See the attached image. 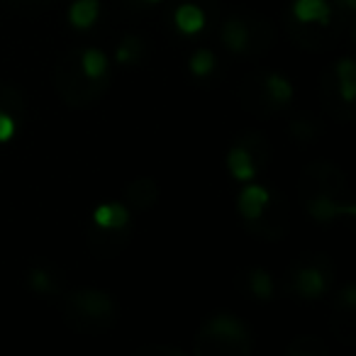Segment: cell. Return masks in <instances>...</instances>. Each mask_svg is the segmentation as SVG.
<instances>
[{"instance_id": "cell-1", "label": "cell", "mask_w": 356, "mask_h": 356, "mask_svg": "<svg viewBox=\"0 0 356 356\" xmlns=\"http://www.w3.org/2000/svg\"><path fill=\"white\" fill-rule=\"evenodd\" d=\"M61 315L64 322L79 334H103L118 320L113 298L98 288L61 291Z\"/></svg>"}, {"instance_id": "cell-2", "label": "cell", "mask_w": 356, "mask_h": 356, "mask_svg": "<svg viewBox=\"0 0 356 356\" xmlns=\"http://www.w3.org/2000/svg\"><path fill=\"white\" fill-rule=\"evenodd\" d=\"M54 88L69 108H90L110 90V76L90 79L81 66V47L64 51L54 66Z\"/></svg>"}, {"instance_id": "cell-3", "label": "cell", "mask_w": 356, "mask_h": 356, "mask_svg": "<svg viewBox=\"0 0 356 356\" xmlns=\"http://www.w3.org/2000/svg\"><path fill=\"white\" fill-rule=\"evenodd\" d=\"M254 337L249 327L234 315H215L200 325L193 337L195 356H249Z\"/></svg>"}, {"instance_id": "cell-4", "label": "cell", "mask_w": 356, "mask_h": 356, "mask_svg": "<svg viewBox=\"0 0 356 356\" xmlns=\"http://www.w3.org/2000/svg\"><path fill=\"white\" fill-rule=\"evenodd\" d=\"M276 27L264 15H257L252 10H239L229 15L220 27V40L225 49L232 54H254L261 56L271 49Z\"/></svg>"}, {"instance_id": "cell-5", "label": "cell", "mask_w": 356, "mask_h": 356, "mask_svg": "<svg viewBox=\"0 0 356 356\" xmlns=\"http://www.w3.org/2000/svg\"><path fill=\"white\" fill-rule=\"evenodd\" d=\"M283 32L300 49L327 51L334 44H339L344 32H349V37L354 40V15H344L341 20L330 17L327 22H300L291 13H286V17H283Z\"/></svg>"}, {"instance_id": "cell-6", "label": "cell", "mask_w": 356, "mask_h": 356, "mask_svg": "<svg viewBox=\"0 0 356 356\" xmlns=\"http://www.w3.org/2000/svg\"><path fill=\"white\" fill-rule=\"evenodd\" d=\"M298 195H327V198L337 200L341 205H354V195H351L346 173L337 166L334 161H315L307 168H302L300 178H298Z\"/></svg>"}, {"instance_id": "cell-7", "label": "cell", "mask_w": 356, "mask_h": 356, "mask_svg": "<svg viewBox=\"0 0 356 356\" xmlns=\"http://www.w3.org/2000/svg\"><path fill=\"white\" fill-rule=\"evenodd\" d=\"M334 278V268H332L330 259L325 254H312V257H302L296 261V266L288 273L291 281V291L302 300H320L332 286Z\"/></svg>"}, {"instance_id": "cell-8", "label": "cell", "mask_w": 356, "mask_h": 356, "mask_svg": "<svg viewBox=\"0 0 356 356\" xmlns=\"http://www.w3.org/2000/svg\"><path fill=\"white\" fill-rule=\"evenodd\" d=\"M244 227L252 237L261 239V242H281L291 227V205H288L286 195L271 191V198L261 210V215L244 222Z\"/></svg>"}, {"instance_id": "cell-9", "label": "cell", "mask_w": 356, "mask_h": 356, "mask_svg": "<svg viewBox=\"0 0 356 356\" xmlns=\"http://www.w3.org/2000/svg\"><path fill=\"white\" fill-rule=\"evenodd\" d=\"M239 105L254 118H271V115L281 113L271 100V95L266 93L264 69L252 71V74H247L242 79V83H239Z\"/></svg>"}, {"instance_id": "cell-10", "label": "cell", "mask_w": 356, "mask_h": 356, "mask_svg": "<svg viewBox=\"0 0 356 356\" xmlns=\"http://www.w3.org/2000/svg\"><path fill=\"white\" fill-rule=\"evenodd\" d=\"M129 225L127 227H98V225H90L86 229V244L88 249L100 259H113L122 252L124 247L129 244Z\"/></svg>"}, {"instance_id": "cell-11", "label": "cell", "mask_w": 356, "mask_h": 356, "mask_svg": "<svg viewBox=\"0 0 356 356\" xmlns=\"http://www.w3.org/2000/svg\"><path fill=\"white\" fill-rule=\"evenodd\" d=\"M320 103H322V108H325V113L330 115V118H334L337 122H354L356 110H354V105L346 103L344 95H341L332 66H327L320 76Z\"/></svg>"}, {"instance_id": "cell-12", "label": "cell", "mask_w": 356, "mask_h": 356, "mask_svg": "<svg viewBox=\"0 0 356 356\" xmlns=\"http://www.w3.org/2000/svg\"><path fill=\"white\" fill-rule=\"evenodd\" d=\"M354 317H356V286L346 283L337 293L334 302V332L341 339V344H354Z\"/></svg>"}, {"instance_id": "cell-13", "label": "cell", "mask_w": 356, "mask_h": 356, "mask_svg": "<svg viewBox=\"0 0 356 356\" xmlns=\"http://www.w3.org/2000/svg\"><path fill=\"white\" fill-rule=\"evenodd\" d=\"M300 200H302V205H305L307 215L320 225L334 222L341 215H349V218L356 215V205H341V203H337V200L327 198V195H305V198H300Z\"/></svg>"}, {"instance_id": "cell-14", "label": "cell", "mask_w": 356, "mask_h": 356, "mask_svg": "<svg viewBox=\"0 0 356 356\" xmlns=\"http://www.w3.org/2000/svg\"><path fill=\"white\" fill-rule=\"evenodd\" d=\"M159 184L152 176H139L124 186V203L134 210H152L159 203Z\"/></svg>"}, {"instance_id": "cell-15", "label": "cell", "mask_w": 356, "mask_h": 356, "mask_svg": "<svg viewBox=\"0 0 356 356\" xmlns=\"http://www.w3.org/2000/svg\"><path fill=\"white\" fill-rule=\"evenodd\" d=\"M268 198H271V191L264 188V186H257V184L244 186L242 193H239V198H237V210H239V215H242L244 222L259 218L261 210L266 208Z\"/></svg>"}, {"instance_id": "cell-16", "label": "cell", "mask_w": 356, "mask_h": 356, "mask_svg": "<svg viewBox=\"0 0 356 356\" xmlns=\"http://www.w3.org/2000/svg\"><path fill=\"white\" fill-rule=\"evenodd\" d=\"M227 168L229 173H232L237 181H242V184H247V181H254L259 173L257 163H254L252 154L247 152V149L242 147V144H234L232 149H229L227 154Z\"/></svg>"}, {"instance_id": "cell-17", "label": "cell", "mask_w": 356, "mask_h": 356, "mask_svg": "<svg viewBox=\"0 0 356 356\" xmlns=\"http://www.w3.org/2000/svg\"><path fill=\"white\" fill-rule=\"evenodd\" d=\"M288 13L300 22H327L332 17V6L327 0H293Z\"/></svg>"}, {"instance_id": "cell-18", "label": "cell", "mask_w": 356, "mask_h": 356, "mask_svg": "<svg viewBox=\"0 0 356 356\" xmlns=\"http://www.w3.org/2000/svg\"><path fill=\"white\" fill-rule=\"evenodd\" d=\"M173 22L184 35H195L205 27V10L198 3H181L173 13Z\"/></svg>"}, {"instance_id": "cell-19", "label": "cell", "mask_w": 356, "mask_h": 356, "mask_svg": "<svg viewBox=\"0 0 356 356\" xmlns=\"http://www.w3.org/2000/svg\"><path fill=\"white\" fill-rule=\"evenodd\" d=\"M237 144H242V147L252 154V159H254V163H257L259 171L268 166L273 152H271V142H268L261 132H257V129H249V132H244L242 137L237 139Z\"/></svg>"}, {"instance_id": "cell-20", "label": "cell", "mask_w": 356, "mask_h": 356, "mask_svg": "<svg viewBox=\"0 0 356 356\" xmlns=\"http://www.w3.org/2000/svg\"><path fill=\"white\" fill-rule=\"evenodd\" d=\"M322 129H325V127H322V122L310 113L298 115V118H293L291 124H288V132H291V137H293V142H296V144L315 142V139L322 134Z\"/></svg>"}, {"instance_id": "cell-21", "label": "cell", "mask_w": 356, "mask_h": 356, "mask_svg": "<svg viewBox=\"0 0 356 356\" xmlns=\"http://www.w3.org/2000/svg\"><path fill=\"white\" fill-rule=\"evenodd\" d=\"M264 86H266V93L271 95V100L276 103L278 110L288 108L293 100V86L286 76L276 74V71H264Z\"/></svg>"}, {"instance_id": "cell-22", "label": "cell", "mask_w": 356, "mask_h": 356, "mask_svg": "<svg viewBox=\"0 0 356 356\" xmlns=\"http://www.w3.org/2000/svg\"><path fill=\"white\" fill-rule=\"evenodd\" d=\"M93 225L98 227H127L129 225V210L124 203H105L95 208Z\"/></svg>"}, {"instance_id": "cell-23", "label": "cell", "mask_w": 356, "mask_h": 356, "mask_svg": "<svg viewBox=\"0 0 356 356\" xmlns=\"http://www.w3.org/2000/svg\"><path fill=\"white\" fill-rule=\"evenodd\" d=\"M327 354H330V346L325 344L322 337L315 334L293 337V341L286 349V356H327Z\"/></svg>"}, {"instance_id": "cell-24", "label": "cell", "mask_w": 356, "mask_h": 356, "mask_svg": "<svg viewBox=\"0 0 356 356\" xmlns=\"http://www.w3.org/2000/svg\"><path fill=\"white\" fill-rule=\"evenodd\" d=\"M334 76H337V83H339V90L341 95H344L346 103L354 105V93H356V64L351 56H344V59H339L334 66Z\"/></svg>"}, {"instance_id": "cell-25", "label": "cell", "mask_w": 356, "mask_h": 356, "mask_svg": "<svg viewBox=\"0 0 356 356\" xmlns=\"http://www.w3.org/2000/svg\"><path fill=\"white\" fill-rule=\"evenodd\" d=\"M100 15V3L98 0H74V6L69 10V22L76 30H88Z\"/></svg>"}, {"instance_id": "cell-26", "label": "cell", "mask_w": 356, "mask_h": 356, "mask_svg": "<svg viewBox=\"0 0 356 356\" xmlns=\"http://www.w3.org/2000/svg\"><path fill=\"white\" fill-rule=\"evenodd\" d=\"M247 288H249V293L261 302L273 300V293H276L271 273L264 271V268H252V271L247 273Z\"/></svg>"}, {"instance_id": "cell-27", "label": "cell", "mask_w": 356, "mask_h": 356, "mask_svg": "<svg viewBox=\"0 0 356 356\" xmlns=\"http://www.w3.org/2000/svg\"><path fill=\"white\" fill-rule=\"evenodd\" d=\"M27 283L35 293L40 296H59L61 293V283L54 273L49 271L47 266H35L27 276Z\"/></svg>"}, {"instance_id": "cell-28", "label": "cell", "mask_w": 356, "mask_h": 356, "mask_svg": "<svg viewBox=\"0 0 356 356\" xmlns=\"http://www.w3.org/2000/svg\"><path fill=\"white\" fill-rule=\"evenodd\" d=\"M0 110H3V113H8V115H13V118L20 122V120L25 118V113H27L25 95H22L15 86L0 83Z\"/></svg>"}, {"instance_id": "cell-29", "label": "cell", "mask_w": 356, "mask_h": 356, "mask_svg": "<svg viewBox=\"0 0 356 356\" xmlns=\"http://www.w3.org/2000/svg\"><path fill=\"white\" fill-rule=\"evenodd\" d=\"M144 56V40L139 35H124L122 42H120L118 51H115V59L118 64H124V66H132V64H139Z\"/></svg>"}, {"instance_id": "cell-30", "label": "cell", "mask_w": 356, "mask_h": 356, "mask_svg": "<svg viewBox=\"0 0 356 356\" xmlns=\"http://www.w3.org/2000/svg\"><path fill=\"white\" fill-rule=\"evenodd\" d=\"M81 66L90 79H103L108 76V56L100 49H81Z\"/></svg>"}, {"instance_id": "cell-31", "label": "cell", "mask_w": 356, "mask_h": 356, "mask_svg": "<svg viewBox=\"0 0 356 356\" xmlns=\"http://www.w3.org/2000/svg\"><path fill=\"white\" fill-rule=\"evenodd\" d=\"M215 54L210 49H198L193 56H191V74L198 76V79H203V76H208L210 71L215 69Z\"/></svg>"}, {"instance_id": "cell-32", "label": "cell", "mask_w": 356, "mask_h": 356, "mask_svg": "<svg viewBox=\"0 0 356 356\" xmlns=\"http://www.w3.org/2000/svg\"><path fill=\"white\" fill-rule=\"evenodd\" d=\"M137 356H184V349H176V346H166V344H149L137 349Z\"/></svg>"}, {"instance_id": "cell-33", "label": "cell", "mask_w": 356, "mask_h": 356, "mask_svg": "<svg viewBox=\"0 0 356 356\" xmlns=\"http://www.w3.org/2000/svg\"><path fill=\"white\" fill-rule=\"evenodd\" d=\"M15 129H17V120L0 110V144L10 142V139L15 137Z\"/></svg>"}, {"instance_id": "cell-34", "label": "cell", "mask_w": 356, "mask_h": 356, "mask_svg": "<svg viewBox=\"0 0 356 356\" xmlns=\"http://www.w3.org/2000/svg\"><path fill=\"white\" fill-rule=\"evenodd\" d=\"M54 0H13V6L22 13H40V10H47Z\"/></svg>"}, {"instance_id": "cell-35", "label": "cell", "mask_w": 356, "mask_h": 356, "mask_svg": "<svg viewBox=\"0 0 356 356\" xmlns=\"http://www.w3.org/2000/svg\"><path fill=\"white\" fill-rule=\"evenodd\" d=\"M337 8H339V13H344V15H354L356 0H337Z\"/></svg>"}, {"instance_id": "cell-36", "label": "cell", "mask_w": 356, "mask_h": 356, "mask_svg": "<svg viewBox=\"0 0 356 356\" xmlns=\"http://www.w3.org/2000/svg\"><path fill=\"white\" fill-rule=\"evenodd\" d=\"M144 3H159V0H144Z\"/></svg>"}, {"instance_id": "cell-37", "label": "cell", "mask_w": 356, "mask_h": 356, "mask_svg": "<svg viewBox=\"0 0 356 356\" xmlns=\"http://www.w3.org/2000/svg\"><path fill=\"white\" fill-rule=\"evenodd\" d=\"M127 3H137V0H127Z\"/></svg>"}]
</instances>
